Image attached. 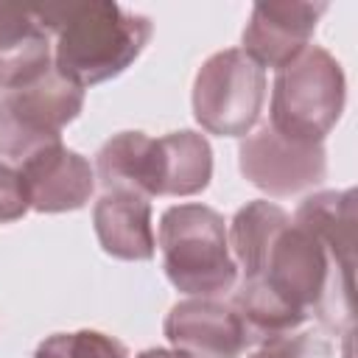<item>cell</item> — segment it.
<instances>
[{
	"label": "cell",
	"mask_w": 358,
	"mask_h": 358,
	"mask_svg": "<svg viewBox=\"0 0 358 358\" xmlns=\"http://www.w3.org/2000/svg\"><path fill=\"white\" fill-rule=\"evenodd\" d=\"M53 36V67L81 90L117 78L145 50L154 22L112 0L36 6Z\"/></svg>",
	"instance_id": "1"
},
{
	"label": "cell",
	"mask_w": 358,
	"mask_h": 358,
	"mask_svg": "<svg viewBox=\"0 0 358 358\" xmlns=\"http://www.w3.org/2000/svg\"><path fill=\"white\" fill-rule=\"evenodd\" d=\"M157 246L168 282L187 296H218L235 288L238 266L227 243V221L207 204H173L159 215Z\"/></svg>",
	"instance_id": "2"
},
{
	"label": "cell",
	"mask_w": 358,
	"mask_h": 358,
	"mask_svg": "<svg viewBox=\"0 0 358 358\" xmlns=\"http://www.w3.org/2000/svg\"><path fill=\"white\" fill-rule=\"evenodd\" d=\"M344 98L347 81L338 59L319 45H308L277 70L266 123L291 140L324 143L344 112Z\"/></svg>",
	"instance_id": "3"
},
{
	"label": "cell",
	"mask_w": 358,
	"mask_h": 358,
	"mask_svg": "<svg viewBox=\"0 0 358 358\" xmlns=\"http://www.w3.org/2000/svg\"><path fill=\"white\" fill-rule=\"evenodd\" d=\"M266 70H260L241 48L213 53L193 81V117L218 137H246L263 112Z\"/></svg>",
	"instance_id": "4"
},
{
	"label": "cell",
	"mask_w": 358,
	"mask_h": 358,
	"mask_svg": "<svg viewBox=\"0 0 358 358\" xmlns=\"http://www.w3.org/2000/svg\"><path fill=\"white\" fill-rule=\"evenodd\" d=\"M238 168L271 199H285L305 193L324 182L327 154L324 143H302L274 131L263 123L257 131H249L238 145Z\"/></svg>",
	"instance_id": "5"
},
{
	"label": "cell",
	"mask_w": 358,
	"mask_h": 358,
	"mask_svg": "<svg viewBox=\"0 0 358 358\" xmlns=\"http://www.w3.org/2000/svg\"><path fill=\"white\" fill-rule=\"evenodd\" d=\"M171 350L190 358H241L252 344L243 319L229 302L190 296L176 302L162 324Z\"/></svg>",
	"instance_id": "6"
},
{
	"label": "cell",
	"mask_w": 358,
	"mask_h": 358,
	"mask_svg": "<svg viewBox=\"0 0 358 358\" xmlns=\"http://www.w3.org/2000/svg\"><path fill=\"white\" fill-rule=\"evenodd\" d=\"M327 11V3H302V0H280V3H255L249 22L243 28L241 50L260 70H282L294 62L316 31L319 17Z\"/></svg>",
	"instance_id": "7"
},
{
	"label": "cell",
	"mask_w": 358,
	"mask_h": 358,
	"mask_svg": "<svg viewBox=\"0 0 358 358\" xmlns=\"http://www.w3.org/2000/svg\"><path fill=\"white\" fill-rule=\"evenodd\" d=\"M28 207L36 213L81 210L95 193V168L64 143L39 151L20 168Z\"/></svg>",
	"instance_id": "8"
},
{
	"label": "cell",
	"mask_w": 358,
	"mask_h": 358,
	"mask_svg": "<svg viewBox=\"0 0 358 358\" xmlns=\"http://www.w3.org/2000/svg\"><path fill=\"white\" fill-rule=\"evenodd\" d=\"M53 67V36L36 6L0 3V92L22 87Z\"/></svg>",
	"instance_id": "9"
},
{
	"label": "cell",
	"mask_w": 358,
	"mask_h": 358,
	"mask_svg": "<svg viewBox=\"0 0 358 358\" xmlns=\"http://www.w3.org/2000/svg\"><path fill=\"white\" fill-rule=\"evenodd\" d=\"M92 227L101 249L117 260H151L157 249L151 201L129 190H103L92 207Z\"/></svg>",
	"instance_id": "10"
},
{
	"label": "cell",
	"mask_w": 358,
	"mask_h": 358,
	"mask_svg": "<svg viewBox=\"0 0 358 358\" xmlns=\"http://www.w3.org/2000/svg\"><path fill=\"white\" fill-rule=\"evenodd\" d=\"M0 106L25 126L62 137V129L73 123L84 109V90L50 67L39 78L0 92Z\"/></svg>",
	"instance_id": "11"
},
{
	"label": "cell",
	"mask_w": 358,
	"mask_h": 358,
	"mask_svg": "<svg viewBox=\"0 0 358 358\" xmlns=\"http://www.w3.org/2000/svg\"><path fill=\"white\" fill-rule=\"evenodd\" d=\"M95 182L103 190H129L145 199L157 196V137L145 131H120L95 154Z\"/></svg>",
	"instance_id": "12"
},
{
	"label": "cell",
	"mask_w": 358,
	"mask_h": 358,
	"mask_svg": "<svg viewBox=\"0 0 358 358\" xmlns=\"http://www.w3.org/2000/svg\"><path fill=\"white\" fill-rule=\"evenodd\" d=\"M213 179V148L204 134L182 129L157 137V196H196Z\"/></svg>",
	"instance_id": "13"
},
{
	"label": "cell",
	"mask_w": 358,
	"mask_h": 358,
	"mask_svg": "<svg viewBox=\"0 0 358 358\" xmlns=\"http://www.w3.org/2000/svg\"><path fill=\"white\" fill-rule=\"evenodd\" d=\"M294 224L305 227L308 232H313L330 252L333 257L355 271V190H322L308 196L294 218Z\"/></svg>",
	"instance_id": "14"
},
{
	"label": "cell",
	"mask_w": 358,
	"mask_h": 358,
	"mask_svg": "<svg viewBox=\"0 0 358 358\" xmlns=\"http://www.w3.org/2000/svg\"><path fill=\"white\" fill-rule=\"evenodd\" d=\"M34 358H129V350L123 341L101 330H73L39 341Z\"/></svg>",
	"instance_id": "15"
},
{
	"label": "cell",
	"mask_w": 358,
	"mask_h": 358,
	"mask_svg": "<svg viewBox=\"0 0 358 358\" xmlns=\"http://www.w3.org/2000/svg\"><path fill=\"white\" fill-rule=\"evenodd\" d=\"M324 355L327 350L322 341H316L308 333H291L257 344V350L249 352L246 358H324Z\"/></svg>",
	"instance_id": "16"
},
{
	"label": "cell",
	"mask_w": 358,
	"mask_h": 358,
	"mask_svg": "<svg viewBox=\"0 0 358 358\" xmlns=\"http://www.w3.org/2000/svg\"><path fill=\"white\" fill-rule=\"evenodd\" d=\"M28 196L20 179V171L0 165V224H11L28 213Z\"/></svg>",
	"instance_id": "17"
},
{
	"label": "cell",
	"mask_w": 358,
	"mask_h": 358,
	"mask_svg": "<svg viewBox=\"0 0 358 358\" xmlns=\"http://www.w3.org/2000/svg\"><path fill=\"white\" fill-rule=\"evenodd\" d=\"M137 358H190L179 350H162V347H151V350H143Z\"/></svg>",
	"instance_id": "18"
}]
</instances>
